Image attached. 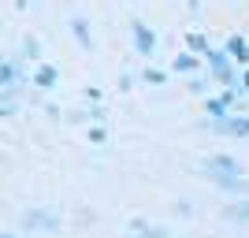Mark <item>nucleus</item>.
<instances>
[{"label":"nucleus","instance_id":"nucleus-1","mask_svg":"<svg viewBox=\"0 0 249 238\" xmlns=\"http://www.w3.org/2000/svg\"><path fill=\"white\" fill-rule=\"evenodd\" d=\"M201 167H205V175H208V179H212V175H242V164L234 160V156H227V153L208 156Z\"/></svg>","mask_w":249,"mask_h":238},{"label":"nucleus","instance_id":"nucleus-2","mask_svg":"<svg viewBox=\"0 0 249 238\" xmlns=\"http://www.w3.org/2000/svg\"><path fill=\"white\" fill-rule=\"evenodd\" d=\"M134 49L142 52V56H153L156 52V34L149 30L142 19H134Z\"/></svg>","mask_w":249,"mask_h":238},{"label":"nucleus","instance_id":"nucleus-3","mask_svg":"<svg viewBox=\"0 0 249 238\" xmlns=\"http://www.w3.org/2000/svg\"><path fill=\"white\" fill-rule=\"evenodd\" d=\"M205 63H208V71H212V74L219 78V74H223V71L231 67V52H227V49H208Z\"/></svg>","mask_w":249,"mask_h":238},{"label":"nucleus","instance_id":"nucleus-4","mask_svg":"<svg viewBox=\"0 0 249 238\" xmlns=\"http://www.w3.org/2000/svg\"><path fill=\"white\" fill-rule=\"evenodd\" d=\"M212 183L219 190H231V194H249V183L242 175H212Z\"/></svg>","mask_w":249,"mask_h":238},{"label":"nucleus","instance_id":"nucleus-5","mask_svg":"<svg viewBox=\"0 0 249 238\" xmlns=\"http://www.w3.org/2000/svg\"><path fill=\"white\" fill-rule=\"evenodd\" d=\"M227 52H231V60H234V63L249 67V45H246V37H238V34H234V37L227 41Z\"/></svg>","mask_w":249,"mask_h":238},{"label":"nucleus","instance_id":"nucleus-6","mask_svg":"<svg viewBox=\"0 0 249 238\" xmlns=\"http://www.w3.org/2000/svg\"><path fill=\"white\" fill-rule=\"evenodd\" d=\"M197 63H201L197 52L186 49V52H178V56H175V71H178V74H194V71H197Z\"/></svg>","mask_w":249,"mask_h":238},{"label":"nucleus","instance_id":"nucleus-7","mask_svg":"<svg viewBox=\"0 0 249 238\" xmlns=\"http://www.w3.org/2000/svg\"><path fill=\"white\" fill-rule=\"evenodd\" d=\"M56 78H60V74H56V67H52V63H41V67L34 71V82L41 86V90H52V86H56Z\"/></svg>","mask_w":249,"mask_h":238},{"label":"nucleus","instance_id":"nucleus-8","mask_svg":"<svg viewBox=\"0 0 249 238\" xmlns=\"http://www.w3.org/2000/svg\"><path fill=\"white\" fill-rule=\"evenodd\" d=\"M71 30H74V37H78V45H82L86 52L93 49V37H89V26H86V19H82V15H74V22H71Z\"/></svg>","mask_w":249,"mask_h":238},{"label":"nucleus","instance_id":"nucleus-9","mask_svg":"<svg viewBox=\"0 0 249 238\" xmlns=\"http://www.w3.org/2000/svg\"><path fill=\"white\" fill-rule=\"evenodd\" d=\"M223 216L234 220V223H249V201H234V205L223 208Z\"/></svg>","mask_w":249,"mask_h":238},{"label":"nucleus","instance_id":"nucleus-10","mask_svg":"<svg viewBox=\"0 0 249 238\" xmlns=\"http://www.w3.org/2000/svg\"><path fill=\"white\" fill-rule=\"evenodd\" d=\"M11 86H15V67H11V60L0 63V90H4V97L11 93Z\"/></svg>","mask_w":249,"mask_h":238},{"label":"nucleus","instance_id":"nucleus-11","mask_svg":"<svg viewBox=\"0 0 249 238\" xmlns=\"http://www.w3.org/2000/svg\"><path fill=\"white\" fill-rule=\"evenodd\" d=\"M186 49L197 52V56H208V37L205 34H186Z\"/></svg>","mask_w":249,"mask_h":238},{"label":"nucleus","instance_id":"nucleus-12","mask_svg":"<svg viewBox=\"0 0 249 238\" xmlns=\"http://www.w3.org/2000/svg\"><path fill=\"white\" fill-rule=\"evenodd\" d=\"M142 78H145V82H149V86H160V82H164V74L156 71V67H149V71H145V74H142Z\"/></svg>","mask_w":249,"mask_h":238},{"label":"nucleus","instance_id":"nucleus-13","mask_svg":"<svg viewBox=\"0 0 249 238\" xmlns=\"http://www.w3.org/2000/svg\"><path fill=\"white\" fill-rule=\"evenodd\" d=\"M89 142H93V145L104 142V127H93V130H89Z\"/></svg>","mask_w":249,"mask_h":238},{"label":"nucleus","instance_id":"nucleus-14","mask_svg":"<svg viewBox=\"0 0 249 238\" xmlns=\"http://www.w3.org/2000/svg\"><path fill=\"white\" fill-rule=\"evenodd\" d=\"M190 90H194V93H205V78H190Z\"/></svg>","mask_w":249,"mask_h":238},{"label":"nucleus","instance_id":"nucleus-15","mask_svg":"<svg viewBox=\"0 0 249 238\" xmlns=\"http://www.w3.org/2000/svg\"><path fill=\"white\" fill-rule=\"evenodd\" d=\"M22 49H26V52L34 56V60H37V41H34V37H26V45H22Z\"/></svg>","mask_w":249,"mask_h":238},{"label":"nucleus","instance_id":"nucleus-16","mask_svg":"<svg viewBox=\"0 0 249 238\" xmlns=\"http://www.w3.org/2000/svg\"><path fill=\"white\" fill-rule=\"evenodd\" d=\"M242 93H249V67L242 71Z\"/></svg>","mask_w":249,"mask_h":238},{"label":"nucleus","instance_id":"nucleus-17","mask_svg":"<svg viewBox=\"0 0 249 238\" xmlns=\"http://www.w3.org/2000/svg\"><path fill=\"white\" fill-rule=\"evenodd\" d=\"M26 4H30V0H15V8H26Z\"/></svg>","mask_w":249,"mask_h":238},{"label":"nucleus","instance_id":"nucleus-18","mask_svg":"<svg viewBox=\"0 0 249 238\" xmlns=\"http://www.w3.org/2000/svg\"><path fill=\"white\" fill-rule=\"evenodd\" d=\"M0 238H15V235H11V231H4V235H0Z\"/></svg>","mask_w":249,"mask_h":238}]
</instances>
